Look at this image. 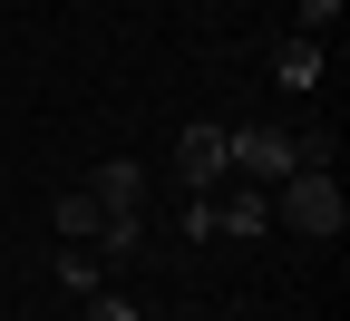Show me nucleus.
Masks as SVG:
<instances>
[{"label": "nucleus", "instance_id": "obj_5", "mask_svg": "<svg viewBox=\"0 0 350 321\" xmlns=\"http://www.w3.org/2000/svg\"><path fill=\"white\" fill-rule=\"evenodd\" d=\"M214 234H273V195H262V185L214 195Z\"/></svg>", "mask_w": 350, "mask_h": 321}, {"label": "nucleus", "instance_id": "obj_2", "mask_svg": "<svg viewBox=\"0 0 350 321\" xmlns=\"http://www.w3.org/2000/svg\"><path fill=\"white\" fill-rule=\"evenodd\" d=\"M224 146H234V175H243V185H282V175L301 166L292 127H224Z\"/></svg>", "mask_w": 350, "mask_h": 321}, {"label": "nucleus", "instance_id": "obj_9", "mask_svg": "<svg viewBox=\"0 0 350 321\" xmlns=\"http://www.w3.org/2000/svg\"><path fill=\"white\" fill-rule=\"evenodd\" d=\"M340 29V0H301V10H292V39H331Z\"/></svg>", "mask_w": 350, "mask_h": 321}, {"label": "nucleus", "instance_id": "obj_3", "mask_svg": "<svg viewBox=\"0 0 350 321\" xmlns=\"http://www.w3.org/2000/svg\"><path fill=\"white\" fill-rule=\"evenodd\" d=\"M175 175H185V195H224V175H234L224 127H185L175 136Z\"/></svg>", "mask_w": 350, "mask_h": 321}, {"label": "nucleus", "instance_id": "obj_7", "mask_svg": "<svg viewBox=\"0 0 350 321\" xmlns=\"http://www.w3.org/2000/svg\"><path fill=\"white\" fill-rule=\"evenodd\" d=\"M98 224H107V214H98V195H88V185L59 195V234H68V244H98Z\"/></svg>", "mask_w": 350, "mask_h": 321}, {"label": "nucleus", "instance_id": "obj_6", "mask_svg": "<svg viewBox=\"0 0 350 321\" xmlns=\"http://www.w3.org/2000/svg\"><path fill=\"white\" fill-rule=\"evenodd\" d=\"M273 88L312 98V88H321V39H282V49H273Z\"/></svg>", "mask_w": 350, "mask_h": 321}, {"label": "nucleus", "instance_id": "obj_4", "mask_svg": "<svg viewBox=\"0 0 350 321\" xmlns=\"http://www.w3.org/2000/svg\"><path fill=\"white\" fill-rule=\"evenodd\" d=\"M98 214H146V166L137 156H98Z\"/></svg>", "mask_w": 350, "mask_h": 321}, {"label": "nucleus", "instance_id": "obj_8", "mask_svg": "<svg viewBox=\"0 0 350 321\" xmlns=\"http://www.w3.org/2000/svg\"><path fill=\"white\" fill-rule=\"evenodd\" d=\"M59 283L68 292H98V253H88V244H59Z\"/></svg>", "mask_w": 350, "mask_h": 321}, {"label": "nucleus", "instance_id": "obj_10", "mask_svg": "<svg viewBox=\"0 0 350 321\" xmlns=\"http://www.w3.org/2000/svg\"><path fill=\"white\" fill-rule=\"evenodd\" d=\"M88 302H98V311H88V321H146L137 302H126V292H88Z\"/></svg>", "mask_w": 350, "mask_h": 321}, {"label": "nucleus", "instance_id": "obj_1", "mask_svg": "<svg viewBox=\"0 0 350 321\" xmlns=\"http://www.w3.org/2000/svg\"><path fill=\"white\" fill-rule=\"evenodd\" d=\"M273 224H292V234L331 244L340 224H350V205H340V175H331V166H292L282 185H273Z\"/></svg>", "mask_w": 350, "mask_h": 321}]
</instances>
